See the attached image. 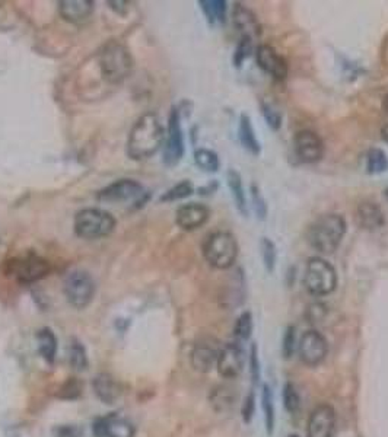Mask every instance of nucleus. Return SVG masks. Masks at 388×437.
I'll use <instances>...</instances> for the list:
<instances>
[{
	"mask_svg": "<svg viewBox=\"0 0 388 437\" xmlns=\"http://www.w3.org/2000/svg\"><path fill=\"white\" fill-rule=\"evenodd\" d=\"M98 68L108 85H120L132 75L135 61L124 44L110 41L98 53Z\"/></svg>",
	"mask_w": 388,
	"mask_h": 437,
	"instance_id": "3",
	"label": "nucleus"
},
{
	"mask_svg": "<svg viewBox=\"0 0 388 437\" xmlns=\"http://www.w3.org/2000/svg\"><path fill=\"white\" fill-rule=\"evenodd\" d=\"M347 232V222L340 213H326L318 216L307 229L308 245L322 256L337 251Z\"/></svg>",
	"mask_w": 388,
	"mask_h": 437,
	"instance_id": "2",
	"label": "nucleus"
},
{
	"mask_svg": "<svg viewBox=\"0 0 388 437\" xmlns=\"http://www.w3.org/2000/svg\"><path fill=\"white\" fill-rule=\"evenodd\" d=\"M304 286L312 296H327L337 288V271L326 258L311 257L305 265Z\"/></svg>",
	"mask_w": 388,
	"mask_h": 437,
	"instance_id": "6",
	"label": "nucleus"
},
{
	"mask_svg": "<svg viewBox=\"0 0 388 437\" xmlns=\"http://www.w3.org/2000/svg\"><path fill=\"white\" fill-rule=\"evenodd\" d=\"M252 328H254L252 315H251V312L245 310V312H242V314L235 321L234 337L238 341H247V339H250V337L252 334Z\"/></svg>",
	"mask_w": 388,
	"mask_h": 437,
	"instance_id": "33",
	"label": "nucleus"
},
{
	"mask_svg": "<svg viewBox=\"0 0 388 437\" xmlns=\"http://www.w3.org/2000/svg\"><path fill=\"white\" fill-rule=\"evenodd\" d=\"M210 217V209L202 203H187L177 209L175 223L185 232L198 231L205 226Z\"/></svg>",
	"mask_w": 388,
	"mask_h": 437,
	"instance_id": "15",
	"label": "nucleus"
},
{
	"mask_svg": "<svg viewBox=\"0 0 388 437\" xmlns=\"http://www.w3.org/2000/svg\"><path fill=\"white\" fill-rule=\"evenodd\" d=\"M194 193V185L191 181L184 179L174 186H171L170 190H167L163 196H160L159 201L160 203H175L184 199H188Z\"/></svg>",
	"mask_w": 388,
	"mask_h": 437,
	"instance_id": "29",
	"label": "nucleus"
},
{
	"mask_svg": "<svg viewBox=\"0 0 388 437\" xmlns=\"http://www.w3.org/2000/svg\"><path fill=\"white\" fill-rule=\"evenodd\" d=\"M69 363L75 370H85L88 367V354L82 342L72 338L69 346Z\"/></svg>",
	"mask_w": 388,
	"mask_h": 437,
	"instance_id": "31",
	"label": "nucleus"
},
{
	"mask_svg": "<svg viewBox=\"0 0 388 437\" xmlns=\"http://www.w3.org/2000/svg\"><path fill=\"white\" fill-rule=\"evenodd\" d=\"M216 189H218V182H210V185L203 186V189H200V190H199V194H203V196H206V194H212V193H215V191H216Z\"/></svg>",
	"mask_w": 388,
	"mask_h": 437,
	"instance_id": "43",
	"label": "nucleus"
},
{
	"mask_svg": "<svg viewBox=\"0 0 388 437\" xmlns=\"http://www.w3.org/2000/svg\"><path fill=\"white\" fill-rule=\"evenodd\" d=\"M250 370H251V377H252L254 384H257L258 379H260V363H258L255 344H252L251 352H250Z\"/></svg>",
	"mask_w": 388,
	"mask_h": 437,
	"instance_id": "41",
	"label": "nucleus"
},
{
	"mask_svg": "<svg viewBox=\"0 0 388 437\" xmlns=\"http://www.w3.org/2000/svg\"><path fill=\"white\" fill-rule=\"evenodd\" d=\"M37 347L40 354L43 356V359L48 363L54 362L56 353H57V338L53 332L51 328H41L37 335Z\"/></svg>",
	"mask_w": 388,
	"mask_h": 437,
	"instance_id": "25",
	"label": "nucleus"
},
{
	"mask_svg": "<svg viewBox=\"0 0 388 437\" xmlns=\"http://www.w3.org/2000/svg\"><path fill=\"white\" fill-rule=\"evenodd\" d=\"M95 290V280L85 270H72L63 278V293L76 309L86 307L93 300Z\"/></svg>",
	"mask_w": 388,
	"mask_h": 437,
	"instance_id": "7",
	"label": "nucleus"
},
{
	"mask_svg": "<svg viewBox=\"0 0 388 437\" xmlns=\"http://www.w3.org/2000/svg\"><path fill=\"white\" fill-rule=\"evenodd\" d=\"M381 137L388 144V122L385 124V126H382V129H381Z\"/></svg>",
	"mask_w": 388,
	"mask_h": 437,
	"instance_id": "45",
	"label": "nucleus"
},
{
	"mask_svg": "<svg viewBox=\"0 0 388 437\" xmlns=\"http://www.w3.org/2000/svg\"><path fill=\"white\" fill-rule=\"evenodd\" d=\"M295 328L294 327H287L286 331H285V335H283V344H282V352H283V356L286 359H290L294 356L295 350L298 349V344H297V334H295Z\"/></svg>",
	"mask_w": 388,
	"mask_h": 437,
	"instance_id": "39",
	"label": "nucleus"
},
{
	"mask_svg": "<svg viewBox=\"0 0 388 437\" xmlns=\"http://www.w3.org/2000/svg\"><path fill=\"white\" fill-rule=\"evenodd\" d=\"M199 5L210 25L225 22L226 9H228V4L225 0H199Z\"/></svg>",
	"mask_w": 388,
	"mask_h": 437,
	"instance_id": "26",
	"label": "nucleus"
},
{
	"mask_svg": "<svg viewBox=\"0 0 388 437\" xmlns=\"http://www.w3.org/2000/svg\"><path fill=\"white\" fill-rule=\"evenodd\" d=\"M297 350L304 364L310 367H315L325 362L329 353V342L321 332L315 330H310L301 335Z\"/></svg>",
	"mask_w": 388,
	"mask_h": 437,
	"instance_id": "11",
	"label": "nucleus"
},
{
	"mask_svg": "<svg viewBox=\"0 0 388 437\" xmlns=\"http://www.w3.org/2000/svg\"><path fill=\"white\" fill-rule=\"evenodd\" d=\"M96 199L103 203L133 201L135 204L142 206L149 200V193L139 181L132 178H121L104 186V189L96 194Z\"/></svg>",
	"mask_w": 388,
	"mask_h": 437,
	"instance_id": "9",
	"label": "nucleus"
},
{
	"mask_svg": "<svg viewBox=\"0 0 388 437\" xmlns=\"http://www.w3.org/2000/svg\"><path fill=\"white\" fill-rule=\"evenodd\" d=\"M165 142V127L155 112L138 118L128 133L126 153L132 161H145L155 156Z\"/></svg>",
	"mask_w": 388,
	"mask_h": 437,
	"instance_id": "1",
	"label": "nucleus"
},
{
	"mask_svg": "<svg viewBox=\"0 0 388 437\" xmlns=\"http://www.w3.org/2000/svg\"><path fill=\"white\" fill-rule=\"evenodd\" d=\"M250 197H251V203H252V209L254 213L257 216V218H260V221H265L267 217V203L262 194V190L258 189L255 184H252L250 186Z\"/></svg>",
	"mask_w": 388,
	"mask_h": 437,
	"instance_id": "35",
	"label": "nucleus"
},
{
	"mask_svg": "<svg viewBox=\"0 0 388 437\" xmlns=\"http://www.w3.org/2000/svg\"><path fill=\"white\" fill-rule=\"evenodd\" d=\"M262 111H263V117H265V120L267 122L269 129L273 130V132L280 130L282 121H283L280 111H277L272 104H267L265 101L262 102Z\"/></svg>",
	"mask_w": 388,
	"mask_h": 437,
	"instance_id": "37",
	"label": "nucleus"
},
{
	"mask_svg": "<svg viewBox=\"0 0 388 437\" xmlns=\"http://www.w3.org/2000/svg\"><path fill=\"white\" fill-rule=\"evenodd\" d=\"M382 110L388 114V93H387V95H385L384 100H382Z\"/></svg>",
	"mask_w": 388,
	"mask_h": 437,
	"instance_id": "46",
	"label": "nucleus"
},
{
	"mask_svg": "<svg viewBox=\"0 0 388 437\" xmlns=\"http://www.w3.org/2000/svg\"><path fill=\"white\" fill-rule=\"evenodd\" d=\"M219 350L220 349H218L215 342L209 339L196 342V346L193 347V352L190 356L191 366L194 367V370H198L200 373L210 372L216 366Z\"/></svg>",
	"mask_w": 388,
	"mask_h": 437,
	"instance_id": "19",
	"label": "nucleus"
},
{
	"mask_svg": "<svg viewBox=\"0 0 388 437\" xmlns=\"http://www.w3.org/2000/svg\"><path fill=\"white\" fill-rule=\"evenodd\" d=\"M238 139L241 146L251 153L252 156H258L262 153V144L258 142L251 118L247 114H241L240 117V124H238Z\"/></svg>",
	"mask_w": 388,
	"mask_h": 437,
	"instance_id": "23",
	"label": "nucleus"
},
{
	"mask_svg": "<svg viewBox=\"0 0 388 437\" xmlns=\"http://www.w3.org/2000/svg\"><path fill=\"white\" fill-rule=\"evenodd\" d=\"M262 407H263V413H265V424H266V431L269 436L273 434L275 430V420H276V414H275V404H273V395L272 391L267 385H263V391H262Z\"/></svg>",
	"mask_w": 388,
	"mask_h": 437,
	"instance_id": "30",
	"label": "nucleus"
},
{
	"mask_svg": "<svg viewBox=\"0 0 388 437\" xmlns=\"http://www.w3.org/2000/svg\"><path fill=\"white\" fill-rule=\"evenodd\" d=\"M95 395L98 396L104 404H114L120 396V385L108 373L96 374L92 382Z\"/></svg>",
	"mask_w": 388,
	"mask_h": 437,
	"instance_id": "22",
	"label": "nucleus"
},
{
	"mask_svg": "<svg viewBox=\"0 0 388 437\" xmlns=\"http://www.w3.org/2000/svg\"><path fill=\"white\" fill-rule=\"evenodd\" d=\"M194 164L198 165L205 172H218L220 168V161L216 152L200 147L198 150H194Z\"/></svg>",
	"mask_w": 388,
	"mask_h": 437,
	"instance_id": "27",
	"label": "nucleus"
},
{
	"mask_svg": "<svg viewBox=\"0 0 388 437\" xmlns=\"http://www.w3.org/2000/svg\"><path fill=\"white\" fill-rule=\"evenodd\" d=\"M202 253L210 267L216 270H228L237 263L240 245L231 232L218 231L206 236Z\"/></svg>",
	"mask_w": 388,
	"mask_h": 437,
	"instance_id": "4",
	"label": "nucleus"
},
{
	"mask_svg": "<svg viewBox=\"0 0 388 437\" xmlns=\"http://www.w3.org/2000/svg\"><path fill=\"white\" fill-rule=\"evenodd\" d=\"M282 398H283V405L289 414H298L301 410V396L297 391V388L287 382L283 386V392H282Z\"/></svg>",
	"mask_w": 388,
	"mask_h": 437,
	"instance_id": "32",
	"label": "nucleus"
},
{
	"mask_svg": "<svg viewBox=\"0 0 388 437\" xmlns=\"http://www.w3.org/2000/svg\"><path fill=\"white\" fill-rule=\"evenodd\" d=\"M336 428V411L329 404H321L311 413L307 437H332Z\"/></svg>",
	"mask_w": 388,
	"mask_h": 437,
	"instance_id": "16",
	"label": "nucleus"
},
{
	"mask_svg": "<svg viewBox=\"0 0 388 437\" xmlns=\"http://www.w3.org/2000/svg\"><path fill=\"white\" fill-rule=\"evenodd\" d=\"M287 437H300V436H297V434H289Z\"/></svg>",
	"mask_w": 388,
	"mask_h": 437,
	"instance_id": "47",
	"label": "nucleus"
},
{
	"mask_svg": "<svg viewBox=\"0 0 388 437\" xmlns=\"http://www.w3.org/2000/svg\"><path fill=\"white\" fill-rule=\"evenodd\" d=\"M357 222L364 231H377L384 226L385 214L379 204L374 201H362L357 209Z\"/></svg>",
	"mask_w": 388,
	"mask_h": 437,
	"instance_id": "21",
	"label": "nucleus"
},
{
	"mask_svg": "<svg viewBox=\"0 0 388 437\" xmlns=\"http://www.w3.org/2000/svg\"><path fill=\"white\" fill-rule=\"evenodd\" d=\"M252 53V40L248 38V37H241L237 47H235V51H234V57H233V63L237 69H240L244 61L250 57V54Z\"/></svg>",
	"mask_w": 388,
	"mask_h": 437,
	"instance_id": "36",
	"label": "nucleus"
},
{
	"mask_svg": "<svg viewBox=\"0 0 388 437\" xmlns=\"http://www.w3.org/2000/svg\"><path fill=\"white\" fill-rule=\"evenodd\" d=\"M260 253H262V260L269 273L275 271L276 267V260H277V248L275 242L269 238H262L260 241Z\"/></svg>",
	"mask_w": 388,
	"mask_h": 437,
	"instance_id": "34",
	"label": "nucleus"
},
{
	"mask_svg": "<svg viewBox=\"0 0 388 437\" xmlns=\"http://www.w3.org/2000/svg\"><path fill=\"white\" fill-rule=\"evenodd\" d=\"M294 149L298 159L304 164L320 162L326 152L325 142L312 130L298 132L294 137Z\"/></svg>",
	"mask_w": 388,
	"mask_h": 437,
	"instance_id": "12",
	"label": "nucleus"
},
{
	"mask_svg": "<svg viewBox=\"0 0 388 437\" xmlns=\"http://www.w3.org/2000/svg\"><path fill=\"white\" fill-rule=\"evenodd\" d=\"M117 226L116 217L103 209L88 207L75 214L73 231L78 238L93 241L110 236Z\"/></svg>",
	"mask_w": 388,
	"mask_h": 437,
	"instance_id": "5",
	"label": "nucleus"
},
{
	"mask_svg": "<svg viewBox=\"0 0 388 437\" xmlns=\"http://www.w3.org/2000/svg\"><path fill=\"white\" fill-rule=\"evenodd\" d=\"M255 61L266 75L275 80H285L289 72L286 60L272 46L260 44L255 48Z\"/></svg>",
	"mask_w": 388,
	"mask_h": 437,
	"instance_id": "13",
	"label": "nucleus"
},
{
	"mask_svg": "<svg viewBox=\"0 0 388 437\" xmlns=\"http://www.w3.org/2000/svg\"><path fill=\"white\" fill-rule=\"evenodd\" d=\"M184 153H185V146H184V133L181 127V115L180 110L177 107H173L165 132L164 164L167 167L178 165L183 159Z\"/></svg>",
	"mask_w": 388,
	"mask_h": 437,
	"instance_id": "10",
	"label": "nucleus"
},
{
	"mask_svg": "<svg viewBox=\"0 0 388 437\" xmlns=\"http://www.w3.org/2000/svg\"><path fill=\"white\" fill-rule=\"evenodd\" d=\"M135 426L118 414H108L93 423L96 437H135Z\"/></svg>",
	"mask_w": 388,
	"mask_h": 437,
	"instance_id": "17",
	"label": "nucleus"
},
{
	"mask_svg": "<svg viewBox=\"0 0 388 437\" xmlns=\"http://www.w3.org/2000/svg\"><path fill=\"white\" fill-rule=\"evenodd\" d=\"M226 182H228L235 207L238 209V211L242 216H247L248 214V203H247V194H245V190H244L241 174L237 169H228V172H226Z\"/></svg>",
	"mask_w": 388,
	"mask_h": 437,
	"instance_id": "24",
	"label": "nucleus"
},
{
	"mask_svg": "<svg viewBox=\"0 0 388 437\" xmlns=\"http://www.w3.org/2000/svg\"><path fill=\"white\" fill-rule=\"evenodd\" d=\"M233 21L241 37H248L254 41L262 36V23L250 8L235 4L233 9Z\"/></svg>",
	"mask_w": 388,
	"mask_h": 437,
	"instance_id": "18",
	"label": "nucleus"
},
{
	"mask_svg": "<svg viewBox=\"0 0 388 437\" xmlns=\"http://www.w3.org/2000/svg\"><path fill=\"white\" fill-rule=\"evenodd\" d=\"M385 196H387V197H388V190H385Z\"/></svg>",
	"mask_w": 388,
	"mask_h": 437,
	"instance_id": "48",
	"label": "nucleus"
},
{
	"mask_svg": "<svg viewBox=\"0 0 388 437\" xmlns=\"http://www.w3.org/2000/svg\"><path fill=\"white\" fill-rule=\"evenodd\" d=\"M388 171V156L382 149L374 147L367 153V172L369 175H378Z\"/></svg>",
	"mask_w": 388,
	"mask_h": 437,
	"instance_id": "28",
	"label": "nucleus"
},
{
	"mask_svg": "<svg viewBox=\"0 0 388 437\" xmlns=\"http://www.w3.org/2000/svg\"><path fill=\"white\" fill-rule=\"evenodd\" d=\"M216 369L223 379H235L244 369V352L238 342H228L219 350Z\"/></svg>",
	"mask_w": 388,
	"mask_h": 437,
	"instance_id": "14",
	"label": "nucleus"
},
{
	"mask_svg": "<svg viewBox=\"0 0 388 437\" xmlns=\"http://www.w3.org/2000/svg\"><path fill=\"white\" fill-rule=\"evenodd\" d=\"M95 9L92 0H60L58 14L60 16L71 23L86 22Z\"/></svg>",
	"mask_w": 388,
	"mask_h": 437,
	"instance_id": "20",
	"label": "nucleus"
},
{
	"mask_svg": "<svg viewBox=\"0 0 388 437\" xmlns=\"http://www.w3.org/2000/svg\"><path fill=\"white\" fill-rule=\"evenodd\" d=\"M81 395H82V382L72 378L61 385L57 396L61 399H76Z\"/></svg>",
	"mask_w": 388,
	"mask_h": 437,
	"instance_id": "38",
	"label": "nucleus"
},
{
	"mask_svg": "<svg viewBox=\"0 0 388 437\" xmlns=\"http://www.w3.org/2000/svg\"><path fill=\"white\" fill-rule=\"evenodd\" d=\"M57 437H79V430L72 426H64L57 430Z\"/></svg>",
	"mask_w": 388,
	"mask_h": 437,
	"instance_id": "42",
	"label": "nucleus"
},
{
	"mask_svg": "<svg viewBox=\"0 0 388 437\" xmlns=\"http://www.w3.org/2000/svg\"><path fill=\"white\" fill-rule=\"evenodd\" d=\"M254 413H255V396H254V392H250L242 404V409H241V414H242V420L245 424H248L252 417H254Z\"/></svg>",
	"mask_w": 388,
	"mask_h": 437,
	"instance_id": "40",
	"label": "nucleus"
},
{
	"mask_svg": "<svg viewBox=\"0 0 388 437\" xmlns=\"http://www.w3.org/2000/svg\"><path fill=\"white\" fill-rule=\"evenodd\" d=\"M5 273L21 285H32L50 273V264L43 257L31 253L9 260Z\"/></svg>",
	"mask_w": 388,
	"mask_h": 437,
	"instance_id": "8",
	"label": "nucleus"
},
{
	"mask_svg": "<svg viewBox=\"0 0 388 437\" xmlns=\"http://www.w3.org/2000/svg\"><path fill=\"white\" fill-rule=\"evenodd\" d=\"M108 5H110V8L111 9H114V11H117L118 14H124L123 11H121V8L124 9V11H127V2H108Z\"/></svg>",
	"mask_w": 388,
	"mask_h": 437,
	"instance_id": "44",
	"label": "nucleus"
}]
</instances>
